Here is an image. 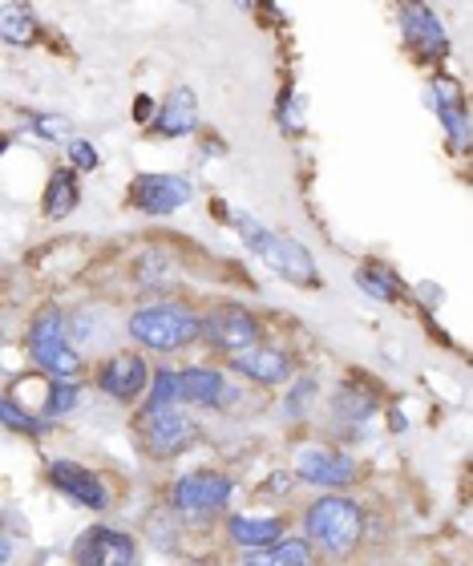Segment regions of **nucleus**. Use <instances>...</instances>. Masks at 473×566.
Here are the masks:
<instances>
[{
	"instance_id": "nucleus-15",
	"label": "nucleus",
	"mask_w": 473,
	"mask_h": 566,
	"mask_svg": "<svg viewBox=\"0 0 473 566\" xmlns=\"http://www.w3.org/2000/svg\"><path fill=\"white\" fill-rule=\"evenodd\" d=\"M227 397V377L211 365L178 368V401L199 405V409H219Z\"/></svg>"
},
{
	"instance_id": "nucleus-1",
	"label": "nucleus",
	"mask_w": 473,
	"mask_h": 566,
	"mask_svg": "<svg viewBox=\"0 0 473 566\" xmlns=\"http://www.w3.org/2000/svg\"><path fill=\"white\" fill-rule=\"evenodd\" d=\"M304 543L328 558H348L365 543V506L344 494H328L304 510Z\"/></svg>"
},
{
	"instance_id": "nucleus-12",
	"label": "nucleus",
	"mask_w": 473,
	"mask_h": 566,
	"mask_svg": "<svg viewBox=\"0 0 473 566\" xmlns=\"http://www.w3.org/2000/svg\"><path fill=\"white\" fill-rule=\"evenodd\" d=\"M190 195H195V187L182 175H143L134 182L130 202L146 214H170L182 202H190Z\"/></svg>"
},
{
	"instance_id": "nucleus-30",
	"label": "nucleus",
	"mask_w": 473,
	"mask_h": 566,
	"mask_svg": "<svg viewBox=\"0 0 473 566\" xmlns=\"http://www.w3.org/2000/svg\"><path fill=\"white\" fill-rule=\"evenodd\" d=\"M4 146H9V138H4V134H0V154H4Z\"/></svg>"
},
{
	"instance_id": "nucleus-2",
	"label": "nucleus",
	"mask_w": 473,
	"mask_h": 566,
	"mask_svg": "<svg viewBox=\"0 0 473 566\" xmlns=\"http://www.w3.org/2000/svg\"><path fill=\"white\" fill-rule=\"evenodd\" d=\"M235 227H239V235H243V243H248L272 272H280L292 283H304V287L319 283L316 260L308 255L304 243H296V239H287V235H275V231H267V227H263L260 219H251V214H239Z\"/></svg>"
},
{
	"instance_id": "nucleus-5",
	"label": "nucleus",
	"mask_w": 473,
	"mask_h": 566,
	"mask_svg": "<svg viewBox=\"0 0 473 566\" xmlns=\"http://www.w3.org/2000/svg\"><path fill=\"white\" fill-rule=\"evenodd\" d=\"M231 478L219 470H195L182 473L175 485H170V506L187 518H207L214 510H223L231 502Z\"/></svg>"
},
{
	"instance_id": "nucleus-27",
	"label": "nucleus",
	"mask_w": 473,
	"mask_h": 566,
	"mask_svg": "<svg viewBox=\"0 0 473 566\" xmlns=\"http://www.w3.org/2000/svg\"><path fill=\"white\" fill-rule=\"evenodd\" d=\"M70 158L77 170H94L97 166V150H94V142H82V138H73L70 142Z\"/></svg>"
},
{
	"instance_id": "nucleus-25",
	"label": "nucleus",
	"mask_w": 473,
	"mask_h": 566,
	"mask_svg": "<svg viewBox=\"0 0 473 566\" xmlns=\"http://www.w3.org/2000/svg\"><path fill=\"white\" fill-rule=\"evenodd\" d=\"M77 397H82V389L73 385V380H53L49 385V392H45V421H57V417H65V413H73V405H77Z\"/></svg>"
},
{
	"instance_id": "nucleus-19",
	"label": "nucleus",
	"mask_w": 473,
	"mask_h": 566,
	"mask_svg": "<svg viewBox=\"0 0 473 566\" xmlns=\"http://www.w3.org/2000/svg\"><path fill=\"white\" fill-rule=\"evenodd\" d=\"M316 551L304 538H280V543L263 546V551H248L243 563L248 566H312Z\"/></svg>"
},
{
	"instance_id": "nucleus-24",
	"label": "nucleus",
	"mask_w": 473,
	"mask_h": 566,
	"mask_svg": "<svg viewBox=\"0 0 473 566\" xmlns=\"http://www.w3.org/2000/svg\"><path fill=\"white\" fill-rule=\"evenodd\" d=\"M377 397L372 392H356L353 385H344L340 392H336V413L348 417V421H368V417L377 413Z\"/></svg>"
},
{
	"instance_id": "nucleus-13",
	"label": "nucleus",
	"mask_w": 473,
	"mask_h": 566,
	"mask_svg": "<svg viewBox=\"0 0 473 566\" xmlns=\"http://www.w3.org/2000/svg\"><path fill=\"white\" fill-rule=\"evenodd\" d=\"M138 433H143V446L150 458H175V453H182L190 446L195 424L178 413V409H170V413L138 417Z\"/></svg>"
},
{
	"instance_id": "nucleus-23",
	"label": "nucleus",
	"mask_w": 473,
	"mask_h": 566,
	"mask_svg": "<svg viewBox=\"0 0 473 566\" xmlns=\"http://www.w3.org/2000/svg\"><path fill=\"white\" fill-rule=\"evenodd\" d=\"M170 409H178V368H158L155 389H150V397H146L143 413H138V417L170 413Z\"/></svg>"
},
{
	"instance_id": "nucleus-14",
	"label": "nucleus",
	"mask_w": 473,
	"mask_h": 566,
	"mask_svg": "<svg viewBox=\"0 0 473 566\" xmlns=\"http://www.w3.org/2000/svg\"><path fill=\"white\" fill-rule=\"evenodd\" d=\"M401 24H404L409 45H413L417 53H425V57H445V53H450V33H445V24L433 17V9H425V4H404Z\"/></svg>"
},
{
	"instance_id": "nucleus-21",
	"label": "nucleus",
	"mask_w": 473,
	"mask_h": 566,
	"mask_svg": "<svg viewBox=\"0 0 473 566\" xmlns=\"http://www.w3.org/2000/svg\"><path fill=\"white\" fill-rule=\"evenodd\" d=\"M356 283H360L372 300H380V304H397V300L404 295L401 280H397L389 268H380V263H365V268L356 272Z\"/></svg>"
},
{
	"instance_id": "nucleus-16",
	"label": "nucleus",
	"mask_w": 473,
	"mask_h": 566,
	"mask_svg": "<svg viewBox=\"0 0 473 566\" xmlns=\"http://www.w3.org/2000/svg\"><path fill=\"white\" fill-rule=\"evenodd\" d=\"M433 94H438V114H441V126L458 142V150L470 146V118H465V102H462V90L450 82V77H438L433 82Z\"/></svg>"
},
{
	"instance_id": "nucleus-20",
	"label": "nucleus",
	"mask_w": 473,
	"mask_h": 566,
	"mask_svg": "<svg viewBox=\"0 0 473 566\" xmlns=\"http://www.w3.org/2000/svg\"><path fill=\"white\" fill-rule=\"evenodd\" d=\"M77 199H82V190H77V178L73 170H53L45 187V214L49 219H65V214L77 211Z\"/></svg>"
},
{
	"instance_id": "nucleus-29",
	"label": "nucleus",
	"mask_w": 473,
	"mask_h": 566,
	"mask_svg": "<svg viewBox=\"0 0 473 566\" xmlns=\"http://www.w3.org/2000/svg\"><path fill=\"white\" fill-rule=\"evenodd\" d=\"M9 558H12V543H9V538H0V566L9 563Z\"/></svg>"
},
{
	"instance_id": "nucleus-10",
	"label": "nucleus",
	"mask_w": 473,
	"mask_h": 566,
	"mask_svg": "<svg viewBox=\"0 0 473 566\" xmlns=\"http://www.w3.org/2000/svg\"><path fill=\"white\" fill-rule=\"evenodd\" d=\"M227 365H231V373H239L251 385H263V389H275V385L292 380V360H287V353L272 348V344H251L243 353L227 356Z\"/></svg>"
},
{
	"instance_id": "nucleus-28",
	"label": "nucleus",
	"mask_w": 473,
	"mask_h": 566,
	"mask_svg": "<svg viewBox=\"0 0 473 566\" xmlns=\"http://www.w3.org/2000/svg\"><path fill=\"white\" fill-rule=\"evenodd\" d=\"M36 130H41V134H49V138H53V134H65V130H70V126H65V122H53V118H36Z\"/></svg>"
},
{
	"instance_id": "nucleus-26",
	"label": "nucleus",
	"mask_w": 473,
	"mask_h": 566,
	"mask_svg": "<svg viewBox=\"0 0 473 566\" xmlns=\"http://www.w3.org/2000/svg\"><path fill=\"white\" fill-rule=\"evenodd\" d=\"M0 421L9 424V429H21V433H29V437H41V433H45V424L36 421V417H29L24 409H17V405H12L9 397H0Z\"/></svg>"
},
{
	"instance_id": "nucleus-4",
	"label": "nucleus",
	"mask_w": 473,
	"mask_h": 566,
	"mask_svg": "<svg viewBox=\"0 0 473 566\" xmlns=\"http://www.w3.org/2000/svg\"><path fill=\"white\" fill-rule=\"evenodd\" d=\"M130 336L150 353H178L199 340V316L182 304H146L130 316Z\"/></svg>"
},
{
	"instance_id": "nucleus-18",
	"label": "nucleus",
	"mask_w": 473,
	"mask_h": 566,
	"mask_svg": "<svg viewBox=\"0 0 473 566\" xmlns=\"http://www.w3.org/2000/svg\"><path fill=\"white\" fill-rule=\"evenodd\" d=\"M227 534L239 551H263L284 538V518H248V514H235L227 522Z\"/></svg>"
},
{
	"instance_id": "nucleus-11",
	"label": "nucleus",
	"mask_w": 473,
	"mask_h": 566,
	"mask_svg": "<svg viewBox=\"0 0 473 566\" xmlns=\"http://www.w3.org/2000/svg\"><path fill=\"white\" fill-rule=\"evenodd\" d=\"M49 482L57 485L61 494L73 497V502H77V506H85V510H106L109 506L106 482H102L90 465H82V461L57 458L53 465H49Z\"/></svg>"
},
{
	"instance_id": "nucleus-8",
	"label": "nucleus",
	"mask_w": 473,
	"mask_h": 566,
	"mask_svg": "<svg viewBox=\"0 0 473 566\" xmlns=\"http://www.w3.org/2000/svg\"><path fill=\"white\" fill-rule=\"evenodd\" d=\"M296 478L308 485H324V490H340L356 478V461L340 449L304 446L296 453Z\"/></svg>"
},
{
	"instance_id": "nucleus-9",
	"label": "nucleus",
	"mask_w": 473,
	"mask_h": 566,
	"mask_svg": "<svg viewBox=\"0 0 473 566\" xmlns=\"http://www.w3.org/2000/svg\"><path fill=\"white\" fill-rule=\"evenodd\" d=\"M146 385H150V368L138 353H114L106 365L97 368V389L122 405L138 401Z\"/></svg>"
},
{
	"instance_id": "nucleus-3",
	"label": "nucleus",
	"mask_w": 473,
	"mask_h": 566,
	"mask_svg": "<svg viewBox=\"0 0 473 566\" xmlns=\"http://www.w3.org/2000/svg\"><path fill=\"white\" fill-rule=\"evenodd\" d=\"M29 360L36 368H45L53 380H77L82 377V356L73 353L70 328L57 307H41L29 324Z\"/></svg>"
},
{
	"instance_id": "nucleus-6",
	"label": "nucleus",
	"mask_w": 473,
	"mask_h": 566,
	"mask_svg": "<svg viewBox=\"0 0 473 566\" xmlns=\"http://www.w3.org/2000/svg\"><path fill=\"white\" fill-rule=\"evenodd\" d=\"M199 336L211 344L214 353L235 356L251 344H260V319L251 316L248 307L239 304H219L211 307V316L199 319Z\"/></svg>"
},
{
	"instance_id": "nucleus-22",
	"label": "nucleus",
	"mask_w": 473,
	"mask_h": 566,
	"mask_svg": "<svg viewBox=\"0 0 473 566\" xmlns=\"http://www.w3.org/2000/svg\"><path fill=\"white\" fill-rule=\"evenodd\" d=\"M36 36V17L21 4H4L0 9V41L9 45H29Z\"/></svg>"
},
{
	"instance_id": "nucleus-7",
	"label": "nucleus",
	"mask_w": 473,
	"mask_h": 566,
	"mask_svg": "<svg viewBox=\"0 0 473 566\" xmlns=\"http://www.w3.org/2000/svg\"><path fill=\"white\" fill-rule=\"evenodd\" d=\"M73 563L77 566H134L138 563V546L126 531L114 526H90V531L73 543Z\"/></svg>"
},
{
	"instance_id": "nucleus-17",
	"label": "nucleus",
	"mask_w": 473,
	"mask_h": 566,
	"mask_svg": "<svg viewBox=\"0 0 473 566\" xmlns=\"http://www.w3.org/2000/svg\"><path fill=\"white\" fill-rule=\"evenodd\" d=\"M195 126H199V102H195V94H190V90H182V85H178L175 94L166 97V106L158 109L155 130L166 134V138H182V134H190Z\"/></svg>"
}]
</instances>
